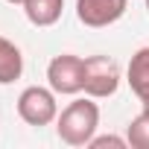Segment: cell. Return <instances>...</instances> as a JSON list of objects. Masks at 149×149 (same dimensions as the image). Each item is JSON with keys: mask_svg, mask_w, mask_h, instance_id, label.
<instances>
[{"mask_svg": "<svg viewBox=\"0 0 149 149\" xmlns=\"http://www.w3.org/2000/svg\"><path fill=\"white\" fill-rule=\"evenodd\" d=\"M97 126H100V108L91 100H73L56 117V132L67 146H88L91 137L97 134Z\"/></svg>", "mask_w": 149, "mask_h": 149, "instance_id": "6da1fadb", "label": "cell"}, {"mask_svg": "<svg viewBox=\"0 0 149 149\" xmlns=\"http://www.w3.org/2000/svg\"><path fill=\"white\" fill-rule=\"evenodd\" d=\"M18 114L26 126H47L58 117V102H56V91L53 88H41V85H29L21 91L18 97Z\"/></svg>", "mask_w": 149, "mask_h": 149, "instance_id": "7a4b0ae2", "label": "cell"}, {"mask_svg": "<svg viewBox=\"0 0 149 149\" xmlns=\"http://www.w3.org/2000/svg\"><path fill=\"white\" fill-rule=\"evenodd\" d=\"M120 85V70H117V61L108 58V56H88L85 58V82H82V91L91 97V100H102V97H111Z\"/></svg>", "mask_w": 149, "mask_h": 149, "instance_id": "3957f363", "label": "cell"}, {"mask_svg": "<svg viewBox=\"0 0 149 149\" xmlns=\"http://www.w3.org/2000/svg\"><path fill=\"white\" fill-rule=\"evenodd\" d=\"M47 82H50V88L56 94H64V97L79 94L82 82H85V58L70 56V53L56 56L47 64Z\"/></svg>", "mask_w": 149, "mask_h": 149, "instance_id": "277c9868", "label": "cell"}, {"mask_svg": "<svg viewBox=\"0 0 149 149\" xmlns=\"http://www.w3.org/2000/svg\"><path fill=\"white\" fill-rule=\"evenodd\" d=\"M126 9L129 0H76V18L91 29L117 24L126 15Z\"/></svg>", "mask_w": 149, "mask_h": 149, "instance_id": "5b68a950", "label": "cell"}, {"mask_svg": "<svg viewBox=\"0 0 149 149\" xmlns=\"http://www.w3.org/2000/svg\"><path fill=\"white\" fill-rule=\"evenodd\" d=\"M126 79H129V88L134 91V97L140 102L149 100V47H140L132 56L129 70H126Z\"/></svg>", "mask_w": 149, "mask_h": 149, "instance_id": "8992f818", "label": "cell"}, {"mask_svg": "<svg viewBox=\"0 0 149 149\" xmlns=\"http://www.w3.org/2000/svg\"><path fill=\"white\" fill-rule=\"evenodd\" d=\"M64 0H24V12L32 26H53L61 18Z\"/></svg>", "mask_w": 149, "mask_h": 149, "instance_id": "52a82bcc", "label": "cell"}, {"mask_svg": "<svg viewBox=\"0 0 149 149\" xmlns=\"http://www.w3.org/2000/svg\"><path fill=\"white\" fill-rule=\"evenodd\" d=\"M24 73V56L21 50L0 35V85H12L15 79H21Z\"/></svg>", "mask_w": 149, "mask_h": 149, "instance_id": "ba28073f", "label": "cell"}, {"mask_svg": "<svg viewBox=\"0 0 149 149\" xmlns=\"http://www.w3.org/2000/svg\"><path fill=\"white\" fill-rule=\"evenodd\" d=\"M126 140H129V146H134V149H149V111H140V114L129 123Z\"/></svg>", "mask_w": 149, "mask_h": 149, "instance_id": "9c48e42d", "label": "cell"}, {"mask_svg": "<svg viewBox=\"0 0 149 149\" xmlns=\"http://www.w3.org/2000/svg\"><path fill=\"white\" fill-rule=\"evenodd\" d=\"M88 146H91V149H105V146L123 149V146H129V140H126V137H114V134H102V137H91Z\"/></svg>", "mask_w": 149, "mask_h": 149, "instance_id": "30bf717a", "label": "cell"}, {"mask_svg": "<svg viewBox=\"0 0 149 149\" xmlns=\"http://www.w3.org/2000/svg\"><path fill=\"white\" fill-rule=\"evenodd\" d=\"M140 105H143V111H149V100H143V102H140Z\"/></svg>", "mask_w": 149, "mask_h": 149, "instance_id": "8fae6325", "label": "cell"}, {"mask_svg": "<svg viewBox=\"0 0 149 149\" xmlns=\"http://www.w3.org/2000/svg\"><path fill=\"white\" fill-rule=\"evenodd\" d=\"M6 3H21V6H24V0H6Z\"/></svg>", "mask_w": 149, "mask_h": 149, "instance_id": "7c38bea8", "label": "cell"}, {"mask_svg": "<svg viewBox=\"0 0 149 149\" xmlns=\"http://www.w3.org/2000/svg\"><path fill=\"white\" fill-rule=\"evenodd\" d=\"M146 9H149V0H146Z\"/></svg>", "mask_w": 149, "mask_h": 149, "instance_id": "4fadbf2b", "label": "cell"}]
</instances>
